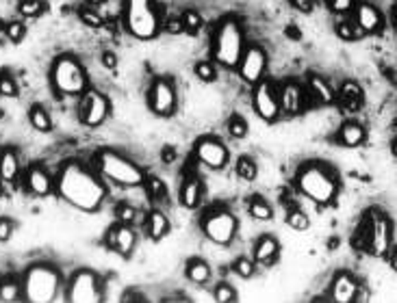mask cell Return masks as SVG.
<instances>
[{
    "instance_id": "cell-1",
    "label": "cell",
    "mask_w": 397,
    "mask_h": 303,
    "mask_svg": "<svg viewBox=\"0 0 397 303\" xmlns=\"http://www.w3.org/2000/svg\"><path fill=\"white\" fill-rule=\"evenodd\" d=\"M54 193L63 202L83 212H98L109 195L106 182L98 175L94 165L80 161H66L54 175Z\"/></svg>"
},
{
    "instance_id": "cell-2",
    "label": "cell",
    "mask_w": 397,
    "mask_h": 303,
    "mask_svg": "<svg viewBox=\"0 0 397 303\" xmlns=\"http://www.w3.org/2000/svg\"><path fill=\"white\" fill-rule=\"evenodd\" d=\"M293 185L300 195H304L306 199H310L317 206L334 204L338 189H341L332 167H328L322 161H308L300 165L293 175Z\"/></svg>"
},
{
    "instance_id": "cell-3",
    "label": "cell",
    "mask_w": 397,
    "mask_h": 303,
    "mask_svg": "<svg viewBox=\"0 0 397 303\" xmlns=\"http://www.w3.org/2000/svg\"><path fill=\"white\" fill-rule=\"evenodd\" d=\"M245 46V30L237 16H226L215 24L211 33V58L217 63V68L237 70Z\"/></svg>"
},
{
    "instance_id": "cell-4",
    "label": "cell",
    "mask_w": 397,
    "mask_h": 303,
    "mask_svg": "<svg viewBox=\"0 0 397 303\" xmlns=\"http://www.w3.org/2000/svg\"><path fill=\"white\" fill-rule=\"evenodd\" d=\"M92 165L106 185H116L122 189L144 187L146 171L141 169L133 159L122 154V152L109 149V147L98 149L92 156Z\"/></svg>"
},
{
    "instance_id": "cell-5",
    "label": "cell",
    "mask_w": 397,
    "mask_h": 303,
    "mask_svg": "<svg viewBox=\"0 0 397 303\" xmlns=\"http://www.w3.org/2000/svg\"><path fill=\"white\" fill-rule=\"evenodd\" d=\"M163 11L157 0H124L122 22L126 33L139 42H150L163 33Z\"/></svg>"
},
{
    "instance_id": "cell-6",
    "label": "cell",
    "mask_w": 397,
    "mask_h": 303,
    "mask_svg": "<svg viewBox=\"0 0 397 303\" xmlns=\"http://www.w3.org/2000/svg\"><path fill=\"white\" fill-rule=\"evenodd\" d=\"M356 247L376 258H389L393 247V223L380 208L367 210L358 236H354V249Z\"/></svg>"
},
{
    "instance_id": "cell-7",
    "label": "cell",
    "mask_w": 397,
    "mask_h": 303,
    "mask_svg": "<svg viewBox=\"0 0 397 303\" xmlns=\"http://www.w3.org/2000/svg\"><path fill=\"white\" fill-rule=\"evenodd\" d=\"M63 276L52 262H35L22 276L24 299L31 303H52L59 297Z\"/></svg>"
},
{
    "instance_id": "cell-8",
    "label": "cell",
    "mask_w": 397,
    "mask_h": 303,
    "mask_svg": "<svg viewBox=\"0 0 397 303\" xmlns=\"http://www.w3.org/2000/svg\"><path fill=\"white\" fill-rule=\"evenodd\" d=\"M50 85L56 96L80 98L90 89V76L74 54H59L50 66Z\"/></svg>"
},
{
    "instance_id": "cell-9",
    "label": "cell",
    "mask_w": 397,
    "mask_h": 303,
    "mask_svg": "<svg viewBox=\"0 0 397 303\" xmlns=\"http://www.w3.org/2000/svg\"><path fill=\"white\" fill-rule=\"evenodd\" d=\"M200 230L207 240L217 247H228L235 242L239 232V219L226 204H215L207 208L200 217Z\"/></svg>"
},
{
    "instance_id": "cell-10",
    "label": "cell",
    "mask_w": 397,
    "mask_h": 303,
    "mask_svg": "<svg viewBox=\"0 0 397 303\" xmlns=\"http://www.w3.org/2000/svg\"><path fill=\"white\" fill-rule=\"evenodd\" d=\"M70 303H98L102 301V280L92 268H78L72 273L66 288Z\"/></svg>"
},
{
    "instance_id": "cell-11",
    "label": "cell",
    "mask_w": 397,
    "mask_h": 303,
    "mask_svg": "<svg viewBox=\"0 0 397 303\" xmlns=\"http://www.w3.org/2000/svg\"><path fill=\"white\" fill-rule=\"evenodd\" d=\"M146 102L157 117H172L178 111V89L169 76H159L150 82Z\"/></svg>"
},
{
    "instance_id": "cell-12",
    "label": "cell",
    "mask_w": 397,
    "mask_h": 303,
    "mask_svg": "<svg viewBox=\"0 0 397 303\" xmlns=\"http://www.w3.org/2000/svg\"><path fill=\"white\" fill-rule=\"evenodd\" d=\"M193 159L204 165L207 169L221 171L231 163V149L219 137L215 135H202L193 143Z\"/></svg>"
},
{
    "instance_id": "cell-13",
    "label": "cell",
    "mask_w": 397,
    "mask_h": 303,
    "mask_svg": "<svg viewBox=\"0 0 397 303\" xmlns=\"http://www.w3.org/2000/svg\"><path fill=\"white\" fill-rule=\"evenodd\" d=\"M111 113V102L109 98L98 89H87L78 98V121L87 128H98L102 126Z\"/></svg>"
},
{
    "instance_id": "cell-14",
    "label": "cell",
    "mask_w": 397,
    "mask_h": 303,
    "mask_svg": "<svg viewBox=\"0 0 397 303\" xmlns=\"http://www.w3.org/2000/svg\"><path fill=\"white\" fill-rule=\"evenodd\" d=\"M252 104H254V113H257L263 121H267V124H276V121L282 117L278 85H274L267 78L252 87Z\"/></svg>"
},
{
    "instance_id": "cell-15",
    "label": "cell",
    "mask_w": 397,
    "mask_h": 303,
    "mask_svg": "<svg viewBox=\"0 0 397 303\" xmlns=\"http://www.w3.org/2000/svg\"><path fill=\"white\" fill-rule=\"evenodd\" d=\"M237 74L250 87L265 80L267 78V52H265V48L259 46V44H248L245 52L239 61V66H237Z\"/></svg>"
},
{
    "instance_id": "cell-16",
    "label": "cell",
    "mask_w": 397,
    "mask_h": 303,
    "mask_svg": "<svg viewBox=\"0 0 397 303\" xmlns=\"http://www.w3.org/2000/svg\"><path fill=\"white\" fill-rule=\"evenodd\" d=\"M22 187L33 197H48L54 193V175L42 165H31L22 171Z\"/></svg>"
},
{
    "instance_id": "cell-17",
    "label": "cell",
    "mask_w": 397,
    "mask_h": 303,
    "mask_svg": "<svg viewBox=\"0 0 397 303\" xmlns=\"http://www.w3.org/2000/svg\"><path fill=\"white\" fill-rule=\"evenodd\" d=\"M104 245L111 252L120 254L122 258H130L135 252V245H137V234H135L133 225L120 223V221L113 223L104 234Z\"/></svg>"
},
{
    "instance_id": "cell-18",
    "label": "cell",
    "mask_w": 397,
    "mask_h": 303,
    "mask_svg": "<svg viewBox=\"0 0 397 303\" xmlns=\"http://www.w3.org/2000/svg\"><path fill=\"white\" fill-rule=\"evenodd\" d=\"M306 87L298 80H285L278 85V98H280V111L285 117H295L304 111L306 104Z\"/></svg>"
},
{
    "instance_id": "cell-19",
    "label": "cell",
    "mask_w": 397,
    "mask_h": 303,
    "mask_svg": "<svg viewBox=\"0 0 397 303\" xmlns=\"http://www.w3.org/2000/svg\"><path fill=\"white\" fill-rule=\"evenodd\" d=\"M352 13H354L356 26L362 30V35H378V33H382L384 16L372 3H358Z\"/></svg>"
},
{
    "instance_id": "cell-20",
    "label": "cell",
    "mask_w": 397,
    "mask_h": 303,
    "mask_svg": "<svg viewBox=\"0 0 397 303\" xmlns=\"http://www.w3.org/2000/svg\"><path fill=\"white\" fill-rule=\"evenodd\" d=\"M360 290V284L358 280L352 276V273H336L332 278V286H330V299L334 303H352L356 301V295Z\"/></svg>"
},
{
    "instance_id": "cell-21",
    "label": "cell",
    "mask_w": 397,
    "mask_h": 303,
    "mask_svg": "<svg viewBox=\"0 0 397 303\" xmlns=\"http://www.w3.org/2000/svg\"><path fill=\"white\" fill-rule=\"evenodd\" d=\"M178 202L187 210L200 208V204L204 202V182L197 175H187L178 189Z\"/></svg>"
},
{
    "instance_id": "cell-22",
    "label": "cell",
    "mask_w": 397,
    "mask_h": 303,
    "mask_svg": "<svg viewBox=\"0 0 397 303\" xmlns=\"http://www.w3.org/2000/svg\"><path fill=\"white\" fill-rule=\"evenodd\" d=\"M304 87H306V94L313 98L317 104H322V106H330V104L336 102L334 87L324 76H319V74H308Z\"/></svg>"
},
{
    "instance_id": "cell-23",
    "label": "cell",
    "mask_w": 397,
    "mask_h": 303,
    "mask_svg": "<svg viewBox=\"0 0 397 303\" xmlns=\"http://www.w3.org/2000/svg\"><path fill=\"white\" fill-rule=\"evenodd\" d=\"M336 102L348 113H358L365 104V91L356 80H343L336 91Z\"/></svg>"
},
{
    "instance_id": "cell-24",
    "label": "cell",
    "mask_w": 397,
    "mask_h": 303,
    "mask_svg": "<svg viewBox=\"0 0 397 303\" xmlns=\"http://www.w3.org/2000/svg\"><path fill=\"white\" fill-rule=\"evenodd\" d=\"M278 256H280V242L274 236L263 234L257 242H254L252 258H254V262H257V264L274 266L278 262Z\"/></svg>"
},
{
    "instance_id": "cell-25",
    "label": "cell",
    "mask_w": 397,
    "mask_h": 303,
    "mask_svg": "<svg viewBox=\"0 0 397 303\" xmlns=\"http://www.w3.org/2000/svg\"><path fill=\"white\" fill-rule=\"evenodd\" d=\"M22 175V161L18 149L13 147H3L0 149V180L7 182V185H13Z\"/></svg>"
},
{
    "instance_id": "cell-26",
    "label": "cell",
    "mask_w": 397,
    "mask_h": 303,
    "mask_svg": "<svg viewBox=\"0 0 397 303\" xmlns=\"http://www.w3.org/2000/svg\"><path fill=\"white\" fill-rule=\"evenodd\" d=\"M144 228H146V236L150 240L159 242V240H163L169 234V228H172V223H169V219H167V215H165L163 210L152 208L148 215H146Z\"/></svg>"
},
{
    "instance_id": "cell-27",
    "label": "cell",
    "mask_w": 397,
    "mask_h": 303,
    "mask_svg": "<svg viewBox=\"0 0 397 303\" xmlns=\"http://www.w3.org/2000/svg\"><path fill=\"white\" fill-rule=\"evenodd\" d=\"M365 139H367L365 126L360 124V121H354V119L346 121V124L336 132V141L343 147H360L365 143Z\"/></svg>"
},
{
    "instance_id": "cell-28",
    "label": "cell",
    "mask_w": 397,
    "mask_h": 303,
    "mask_svg": "<svg viewBox=\"0 0 397 303\" xmlns=\"http://www.w3.org/2000/svg\"><path fill=\"white\" fill-rule=\"evenodd\" d=\"M211 276H213V271H211V264L204 260V258H189L185 262V278L197 286H204L211 282Z\"/></svg>"
},
{
    "instance_id": "cell-29",
    "label": "cell",
    "mask_w": 397,
    "mask_h": 303,
    "mask_svg": "<svg viewBox=\"0 0 397 303\" xmlns=\"http://www.w3.org/2000/svg\"><path fill=\"white\" fill-rule=\"evenodd\" d=\"M28 121L37 132H50L52 130V117L42 104H33L28 109Z\"/></svg>"
},
{
    "instance_id": "cell-30",
    "label": "cell",
    "mask_w": 397,
    "mask_h": 303,
    "mask_svg": "<svg viewBox=\"0 0 397 303\" xmlns=\"http://www.w3.org/2000/svg\"><path fill=\"white\" fill-rule=\"evenodd\" d=\"M248 212H250V217L257 219V221H271V219H274L271 206H269L261 195L250 197V202H248Z\"/></svg>"
},
{
    "instance_id": "cell-31",
    "label": "cell",
    "mask_w": 397,
    "mask_h": 303,
    "mask_svg": "<svg viewBox=\"0 0 397 303\" xmlns=\"http://www.w3.org/2000/svg\"><path fill=\"white\" fill-rule=\"evenodd\" d=\"M20 299H24L22 280H18L16 276L0 280V301H20Z\"/></svg>"
},
{
    "instance_id": "cell-32",
    "label": "cell",
    "mask_w": 397,
    "mask_h": 303,
    "mask_svg": "<svg viewBox=\"0 0 397 303\" xmlns=\"http://www.w3.org/2000/svg\"><path fill=\"white\" fill-rule=\"evenodd\" d=\"M144 191L150 202H163L167 199V187L159 175H146L144 180Z\"/></svg>"
},
{
    "instance_id": "cell-33",
    "label": "cell",
    "mask_w": 397,
    "mask_h": 303,
    "mask_svg": "<svg viewBox=\"0 0 397 303\" xmlns=\"http://www.w3.org/2000/svg\"><path fill=\"white\" fill-rule=\"evenodd\" d=\"M334 33H336L338 39H343V42H356L362 35V30L356 26L354 20H338L334 24Z\"/></svg>"
},
{
    "instance_id": "cell-34",
    "label": "cell",
    "mask_w": 397,
    "mask_h": 303,
    "mask_svg": "<svg viewBox=\"0 0 397 303\" xmlns=\"http://www.w3.org/2000/svg\"><path fill=\"white\" fill-rule=\"evenodd\" d=\"M235 171L245 182H254V180H257V175H259L257 161H254L252 156H239L237 163H235Z\"/></svg>"
},
{
    "instance_id": "cell-35",
    "label": "cell",
    "mask_w": 397,
    "mask_h": 303,
    "mask_svg": "<svg viewBox=\"0 0 397 303\" xmlns=\"http://www.w3.org/2000/svg\"><path fill=\"white\" fill-rule=\"evenodd\" d=\"M181 20H183L185 33H189V35H197L202 30V26H204V18L197 13L195 9H185L181 13Z\"/></svg>"
},
{
    "instance_id": "cell-36",
    "label": "cell",
    "mask_w": 397,
    "mask_h": 303,
    "mask_svg": "<svg viewBox=\"0 0 397 303\" xmlns=\"http://www.w3.org/2000/svg\"><path fill=\"white\" fill-rule=\"evenodd\" d=\"M193 74L197 80L202 82H215L217 80V63L211 58V61H197V63L193 66Z\"/></svg>"
},
{
    "instance_id": "cell-37",
    "label": "cell",
    "mask_w": 397,
    "mask_h": 303,
    "mask_svg": "<svg viewBox=\"0 0 397 303\" xmlns=\"http://www.w3.org/2000/svg\"><path fill=\"white\" fill-rule=\"evenodd\" d=\"M0 96H3V98H18V96H20L18 80H16L13 74L7 72V70L0 72Z\"/></svg>"
},
{
    "instance_id": "cell-38",
    "label": "cell",
    "mask_w": 397,
    "mask_h": 303,
    "mask_svg": "<svg viewBox=\"0 0 397 303\" xmlns=\"http://www.w3.org/2000/svg\"><path fill=\"white\" fill-rule=\"evenodd\" d=\"M233 273L235 276H239V278H243V280H248V278H252L254 273H257V262H254V258H245V256H239V258H235L233 260Z\"/></svg>"
},
{
    "instance_id": "cell-39",
    "label": "cell",
    "mask_w": 397,
    "mask_h": 303,
    "mask_svg": "<svg viewBox=\"0 0 397 303\" xmlns=\"http://www.w3.org/2000/svg\"><path fill=\"white\" fill-rule=\"evenodd\" d=\"M78 20L90 28H102L104 26V18L96 11V7H90V5H83L78 9Z\"/></svg>"
},
{
    "instance_id": "cell-40",
    "label": "cell",
    "mask_w": 397,
    "mask_h": 303,
    "mask_svg": "<svg viewBox=\"0 0 397 303\" xmlns=\"http://www.w3.org/2000/svg\"><path fill=\"white\" fill-rule=\"evenodd\" d=\"M46 9L44 0H18V13L22 18H37Z\"/></svg>"
},
{
    "instance_id": "cell-41",
    "label": "cell",
    "mask_w": 397,
    "mask_h": 303,
    "mask_svg": "<svg viewBox=\"0 0 397 303\" xmlns=\"http://www.w3.org/2000/svg\"><path fill=\"white\" fill-rule=\"evenodd\" d=\"M308 223H310V221H308V217H306V212L300 210L298 206L287 210V225H289L291 230L304 232V230H308Z\"/></svg>"
},
{
    "instance_id": "cell-42",
    "label": "cell",
    "mask_w": 397,
    "mask_h": 303,
    "mask_svg": "<svg viewBox=\"0 0 397 303\" xmlns=\"http://www.w3.org/2000/svg\"><path fill=\"white\" fill-rule=\"evenodd\" d=\"M226 128H228V135H231L233 139H243V137L248 135V130H250L248 121H245L239 113H235V115L228 117V124H226Z\"/></svg>"
},
{
    "instance_id": "cell-43",
    "label": "cell",
    "mask_w": 397,
    "mask_h": 303,
    "mask_svg": "<svg viewBox=\"0 0 397 303\" xmlns=\"http://www.w3.org/2000/svg\"><path fill=\"white\" fill-rule=\"evenodd\" d=\"M5 35H7L9 42L20 44V42L26 37V24L20 22V20H11V22H7V26H5Z\"/></svg>"
},
{
    "instance_id": "cell-44",
    "label": "cell",
    "mask_w": 397,
    "mask_h": 303,
    "mask_svg": "<svg viewBox=\"0 0 397 303\" xmlns=\"http://www.w3.org/2000/svg\"><path fill=\"white\" fill-rule=\"evenodd\" d=\"M326 5L334 16H348L354 11L356 0H326Z\"/></svg>"
},
{
    "instance_id": "cell-45",
    "label": "cell",
    "mask_w": 397,
    "mask_h": 303,
    "mask_svg": "<svg viewBox=\"0 0 397 303\" xmlns=\"http://www.w3.org/2000/svg\"><path fill=\"white\" fill-rule=\"evenodd\" d=\"M215 295V301L217 303H235L237 301V290L231 286V284H217V288L213 290Z\"/></svg>"
},
{
    "instance_id": "cell-46",
    "label": "cell",
    "mask_w": 397,
    "mask_h": 303,
    "mask_svg": "<svg viewBox=\"0 0 397 303\" xmlns=\"http://www.w3.org/2000/svg\"><path fill=\"white\" fill-rule=\"evenodd\" d=\"M135 219H137V210L130 204H118L116 206V221L133 225Z\"/></svg>"
},
{
    "instance_id": "cell-47",
    "label": "cell",
    "mask_w": 397,
    "mask_h": 303,
    "mask_svg": "<svg viewBox=\"0 0 397 303\" xmlns=\"http://www.w3.org/2000/svg\"><path fill=\"white\" fill-rule=\"evenodd\" d=\"M163 30H165V33H169V35H181V33H185L181 16H167V18L163 20Z\"/></svg>"
},
{
    "instance_id": "cell-48",
    "label": "cell",
    "mask_w": 397,
    "mask_h": 303,
    "mask_svg": "<svg viewBox=\"0 0 397 303\" xmlns=\"http://www.w3.org/2000/svg\"><path fill=\"white\" fill-rule=\"evenodd\" d=\"M16 232V223L9 217H0V242H7Z\"/></svg>"
},
{
    "instance_id": "cell-49",
    "label": "cell",
    "mask_w": 397,
    "mask_h": 303,
    "mask_svg": "<svg viewBox=\"0 0 397 303\" xmlns=\"http://www.w3.org/2000/svg\"><path fill=\"white\" fill-rule=\"evenodd\" d=\"M100 61H102V66L106 70H116L118 68V54L113 52V50H104L102 56H100Z\"/></svg>"
},
{
    "instance_id": "cell-50",
    "label": "cell",
    "mask_w": 397,
    "mask_h": 303,
    "mask_svg": "<svg viewBox=\"0 0 397 303\" xmlns=\"http://www.w3.org/2000/svg\"><path fill=\"white\" fill-rule=\"evenodd\" d=\"M289 3L298 9V11H304V13H308V11H313V7H315V3L317 0H289Z\"/></svg>"
},
{
    "instance_id": "cell-51",
    "label": "cell",
    "mask_w": 397,
    "mask_h": 303,
    "mask_svg": "<svg viewBox=\"0 0 397 303\" xmlns=\"http://www.w3.org/2000/svg\"><path fill=\"white\" fill-rule=\"evenodd\" d=\"M161 161H163V165H172V163L176 161V149L169 147V145H165V147L161 149Z\"/></svg>"
},
{
    "instance_id": "cell-52",
    "label": "cell",
    "mask_w": 397,
    "mask_h": 303,
    "mask_svg": "<svg viewBox=\"0 0 397 303\" xmlns=\"http://www.w3.org/2000/svg\"><path fill=\"white\" fill-rule=\"evenodd\" d=\"M389 260H391V266H393V271L397 273V249H393V252L389 254Z\"/></svg>"
},
{
    "instance_id": "cell-53",
    "label": "cell",
    "mask_w": 397,
    "mask_h": 303,
    "mask_svg": "<svg viewBox=\"0 0 397 303\" xmlns=\"http://www.w3.org/2000/svg\"><path fill=\"white\" fill-rule=\"evenodd\" d=\"M106 3V0H85V5H90V7H102Z\"/></svg>"
},
{
    "instance_id": "cell-54",
    "label": "cell",
    "mask_w": 397,
    "mask_h": 303,
    "mask_svg": "<svg viewBox=\"0 0 397 303\" xmlns=\"http://www.w3.org/2000/svg\"><path fill=\"white\" fill-rule=\"evenodd\" d=\"M391 154L397 159V139H393V141H391Z\"/></svg>"
},
{
    "instance_id": "cell-55",
    "label": "cell",
    "mask_w": 397,
    "mask_h": 303,
    "mask_svg": "<svg viewBox=\"0 0 397 303\" xmlns=\"http://www.w3.org/2000/svg\"><path fill=\"white\" fill-rule=\"evenodd\" d=\"M0 197H3V180H0Z\"/></svg>"
},
{
    "instance_id": "cell-56",
    "label": "cell",
    "mask_w": 397,
    "mask_h": 303,
    "mask_svg": "<svg viewBox=\"0 0 397 303\" xmlns=\"http://www.w3.org/2000/svg\"><path fill=\"white\" fill-rule=\"evenodd\" d=\"M395 22H397V13H395Z\"/></svg>"
}]
</instances>
